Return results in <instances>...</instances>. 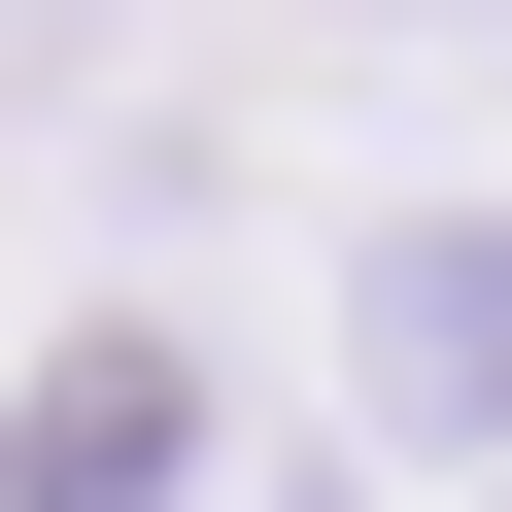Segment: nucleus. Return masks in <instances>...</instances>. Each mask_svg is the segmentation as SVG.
Segmentation results:
<instances>
[{
    "label": "nucleus",
    "instance_id": "nucleus-1",
    "mask_svg": "<svg viewBox=\"0 0 512 512\" xmlns=\"http://www.w3.org/2000/svg\"><path fill=\"white\" fill-rule=\"evenodd\" d=\"M376 376H410V410H512V239H478V205L376 274Z\"/></svg>",
    "mask_w": 512,
    "mask_h": 512
},
{
    "label": "nucleus",
    "instance_id": "nucleus-2",
    "mask_svg": "<svg viewBox=\"0 0 512 512\" xmlns=\"http://www.w3.org/2000/svg\"><path fill=\"white\" fill-rule=\"evenodd\" d=\"M171 444H205L171 342H69V376H35V512H103V478H171Z\"/></svg>",
    "mask_w": 512,
    "mask_h": 512
}]
</instances>
